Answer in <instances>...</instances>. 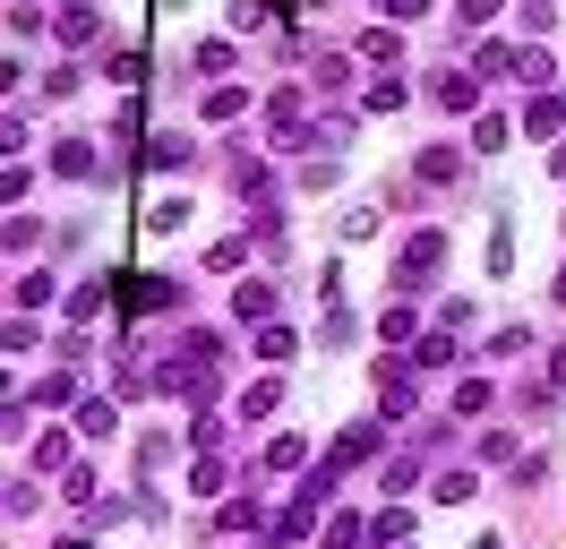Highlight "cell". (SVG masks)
Returning <instances> with one entry per match:
<instances>
[{
	"label": "cell",
	"instance_id": "obj_32",
	"mask_svg": "<svg viewBox=\"0 0 566 549\" xmlns=\"http://www.w3.org/2000/svg\"><path fill=\"white\" fill-rule=\"evenodd\" d=\"M241 258H249V240H241V232H232V240H214V249H207V267H214V274H232Z\"/></svg>",
	"mask_w": 566,
	"mask_h": 549
},
{
	"label": "cell",
	"instance_id": "obj_3",
	"mask_svg": "<svg viewBox=\"0 0 566 549\" xmlns=\"http://www.w3.org/2000/svg\"><path fill=\"white\" fill-rule=\"evenodd\" d=\"M429 103H438V112H472V77H463V69H429Z\"/></svg>",
	"mask_w": 566,
	"mask_h": 549
},
{
	"label": "cell",
	"instance_id": "obj_34",
	"mask_svg": "<svg viewBox=\"0 0 566 549\" xmlns=\"http://www.w3.org/2000/svg\"><path fill=\"white\" fill-rule=\"evenodd\" d=\"M104 292H112L104 274H95V283H77V292H70V318H95V309H104Z\"/></svg>",
	"mask_w": 566,
	"mask_h": 549
},
{
	"label": "cell",
	"instance_id": "obj_16",
	"mask_svg": "<svg viewBox=\"0 0 566 549\" xmlns=\"http://www.w3.org/2000/svg\"><path fill=\"white\" fill-rule=\"evenodd\" d=\"M310 464V438H275L266 446V473H301Z\"/></svg>",
	"mask_w": 566,
	"mask_h": 549
},
{
	"label": "cell",
	"instance_id": "obj_26",
	"mask_svg": "<svg viewBox=\"0 0 566 549\" xmlns=\"http://www.w3.org/2000/svg\"><path fill=\"white\" fill-rule=\"evenodd\" d=\"M412 361H421V370H455V343H447V327H438L429 343H412Z\"/></svg>",
	"mask_w": 566,
	"mask_h": 549
},
{
	"label": "cell",
	"instance_id": "obj_36",
	"mask_svg": "<svg viewBox=\"0 0 566 549\" xmlns=\"http://www.w3.org/2000/svg\"><path fill=\"white\" fill-rule=\"evenodd\" d=\"M515 77H524V86H541V77H549V52H541V43H524V52H515Z\"/></svg>",
	"mask_w": 566,
	"mask_h": 549
},
{
	"label": "cell",
	"instance_id": "obj_17",
	"mask_svg": "<svg viewBox=\"0 0 566 549\" xmlns=\"http://www.w3.org/2000/svg\"><path fill=\"white\" fill-rule=\"evenodd\" d=\"M360 541H369L360 515H326V549H360Z\"/></svg>",
	"mask_w": 566,
	"mask_h": 549
},
{
	"label": "cell",
	"instance_id": "obj_23",
	"mask_svg": "<svg viewBox=\"0 0 566 549\" xmlns=\"http://www.w3.org/2000/svg\"><path fill=\"white\" fill-rule=\"evenodd\" d=\"M524 343H532V327H524V318H515V327H497V335L481 343V352H490V361H515V352H524Z\"/></svg>",
	"mask_w": 566,
	"mask_h": 549
},
{
	"label": "cell",
	"instance_id": "obj_24",
	"mask_svg": "<svg viewBox=\"0 0 566 549\" xmlns=\"http://www.w3.org/2000/svg\"><path fill=\"white\" fill-rule=\"evenodd\" d=\"M241 112H249L241 86H207V121H241Z\"/></svg>",
	"mask_w": 566,
	"mask_h": 549
},
{
	"label": "cell",
	"instance_id": "obj_31",
	"mask_svg": "<svg viewBox=\"0 0 566 549\" xmlns=\"http://www.w3.org/2000/svg\"><path fill=\"white\" fill-rule=\"evenodd\" d=\"M506 137H515V130H506V121H497V112H481V121H472V146H481V155H497V146H506Z\"/></svg>",
	"mask_w": 566,
	"mask_h": 549
},
{
	"label": "cell",
	"instance_id": "obj_25",
	"mask_svg": "<svg viewBox=\"0 0 566 549\" xmlns=\"http://www.w3.org/2000/svg\"><path fill=\"white\" fill-rule=\"evenodd\" d=\"M455 172H463L455 146H421V180H455Z\"/></svg>",
	"mask_w": 566,
	"mask_h": 549
},
{
	"label": "cell",
	"instance_id": "obj_13",
	"mask_svg": "<svg viewBox=\"0 0 566 549\" xmlns=\"http://www.w3.org/2000/svg\"><path fill=\"white\" fill-rule=\"evenodd\" d=\"M249 352H258V361H292V352H301V335H292V327H258V343H249Z\"/></svg>",
	"mask_w": 566,
	"mask_h": 549
},
{
	"label": "cell",
	"instance_id": "obj_19",
	"mask_svg": "<svg viewBox=\"0 0 566 549\" xmlns=\"http://www.w3.org/2000/svg\"><path fill=\"white\" fill-rule=\"evenodd\" d=\"M52 292H61V283H52V274H18V292H9V301H18V309H43V301H52Z\"/></svg>",
	"mask_w": 566,
	"mask_h": 549
},
{
	"label": "cell",
	"instance_id": "obj_12",
	"mask_svg": "<svg viewBox=\"0 0 566 549\" xmlns=\"http://www.w3.org/2000/svg\"><path fill=\"white\" fill-rule=\"evenodd\" d=\"M189 69H198V77H214V86H223V69H232V43H223V34H214V43H198V52H189Z\"/></svg>",
	"mask_w": 566,
	"mask_h": 549
},
{
	"label": "cell",
	"instance_id": "obj_42",
	"mask_svg": "<svg viewBox=\"0 0 566 549\" xmlns=\"http://www.w3.org/2000/svg\"><path fill=\"white\" fill-rule=\"evenodd\" d=\"M497 18V0H463V27H490Z\"/></svg>",
	"mask_w": 566,
	"mask_h": 549
},
{
	"label": "cell",
	"instance_id": "obj_27",
	"mask_svg": "<svg viewBox=\"0 0 566 549\" xmlns=\"http://www.w3.org/2000/svg\"><path fill=\"white\" fill-rule=\"evenodd\" d=\"M455 412H463V421H481V412H490V377H463V386H455Z\"/></svg>",
	"mask_w": 566,
	"mask_h": 549
},
{
	"label": "cell",
	"instance_id": "obj_9",
	"mask_svg": "<svg viewBox=\"0 0 566 549\" xmlns=\"http://www.w3.org/2000/svg\"><path fill=\"white\" fill-rule=\"evenodd\" d=\"M138 224H146V232H155V240H172L180 224H189V198H180V189H172V198H155V206H146Z\"/></svg>",
	"mask_w": 566,
	"mask_h": 549
},
{
	"label": "cell",
	"instance_id": "obj_30",
	"mask_svg": "<svg viewBox=\"0 0 566 549\" xmlns=\"http://www.w3.org/2000/svg\"><path fill=\"white\" fill-rule=\"evenodd\" d=\"M258 524H266V515H258V498H249V489H241V498L223 507V532H258Z\"/></svg>",
	"mask_w": 566,
	"mask_h": 549
},
{
	"label": "cell",
	"instance_id": "obj_2",
	"mask_svg": "<svg viewBox=\"0 0 566 549\" xmlns=\"http://www.w3.org/2000/svg\"><path fill=\"white\" fill-rule=\"evenodd\" d=\"M378 404H387L378 421H412V361H395V352L378 361Z\"/></svg>",
	"mask_w": 566,
	"mask_h": 549
},
{
	"label": "cell",
	"instance_id": "obj_10",
	"mask_svg": "<svg viewBox=\"0 0 566 549\" xmlns=\"http://www.w3.org/2000/svg\"><path fill=\"white\" fill-rule=\"evenodd\" d=\"M310 146H318V155H344V146H353V112H326L318 130H310Z\"/></svg>",
	"mask_w": 566,
	"mask_h": 549
},
{
	"label": "cell",
	"instance_id": "obj_48",
	"mask_svg": "<svg viewBox=\"0 0 566 549\" xmlns=\"http://www.w3.org/2000/svg\"><path fill=\"white\" fill-rule=\"evenodd\" d=\"M395 549H412V541H395Z\"/></svg>",
	"mask_w": 566,
	"mask_h": 549
},
{
	"label": "cell",
	"instance_id": "obj_35",
	"mask_svg": "<svg viewBox=\"0 0 566 549\" xmlns=\"http://www.w3.org/2000/svg\"><path fill=\"white\" fill-rule=\"evenodd\" d=\"M429 489H438V507H463V498H472V473H438Z\"/></svg>",
	"mask_w": 566,
	"mask_h": 549
},
{
	"label": "cell",
	"instance_id": "obj_38",
	"mask_svg": "<svg viewBox=\"0 0 566 549\" xmlns=\"http://www.w3.org/2000/svg\"><path fill=\"white\" fill-rule=\"evenodd\" d=\"M558 112H566V103H549V95H541V103L524 112V130H532V137H549V130H558Z\"/></svg>",
	"mask_w": 566,
	"mask_h": 549
},
{
	"label": "cell",
	"instance_id": "obj_18",
	"mask_svg": "<svg viewBox=\"0 0 566 549\" xmlns=\"http://www.w3.org/2000/svg\"><path fill=\"white\" fill-rule=\"evenodd\" d=\"M70 395H77V377H70V370H52V377H35V395H27V404L52 412V404H70Z\"/></svg>",
	"mask_w": 566,
	"mask_h": 549
},
{
	"label": "cell",
	"instance_id": "obj_7",
	"mask_svg": "<svg viewBox=\"0 0 566 549\" xmlns=\"http://www.w3.org/2000/svg\"><path fill=\"white\" fill-rule=\"evenodd\" d=\"M52 172H61V180H95V146H86V137H61V146H52Z\"/></svg>",
	"mask_w": 566,
	"mask_h": 549
},
{
	"label": "cell",
	"instance_id": "obj_46",
	"mask_svg": "<svg viewBox=\"0 0 566 549\" xmlns=\"http://www.w3.org/2000/svg\"><path fill=\"white\" fill-rule=\"evenodd\" d=\"M549 292H558V301H566V267H558V283H549Z\"/></svg>",
	"mask_w": 566,
	"mask_h": 549
},
{
	"label": "cell",
	"instance_id": "obj_39",
	"mask_svg": "<svg viewBox=\"0 0 566 549\" xmlns=\"http://www.w3.org/2000/svg\"><path fill=\"white\" fill-rule=\"evenodd\" d=\"M266 27V0H232V34H258Z\"/></svg>",
	"mask_w": 566,
	"mask_h": 549
},
{
	"label": "cell",
	"instance_id": "obj_1",
	"mask_svg": "<svg viewBox=\"0 0 566 549\" xmlns=\"http://www.w3.org/2000/svg\"><path fill=\"white\" fill-rule=\"evenodd\" d=\"M438 267H447V232L429 224V232H412V240H403V258H395V283H403V292H421V283H429Z\"/></svg>",
	"mask_w": 566,
	"mask_h": 549
},
{
	"label": "cell",
	"instance_id": "obj_4",
	"mask_svg": "<svg viewBox=\"0 0 566 549\" xmlns=\"http://www.w3.org/2000/svg\"><path fill=\"white\" fill-rule=\"evenodd\" d=\"M232 318H249V327H275V283H232Z\"/></svg>",
	"mask_w": 566,
	"mask_h": 549
},
{
	"label": "cell",
	"instance_id": "obj_47",
	"mask_svg": "<svg viewBox=\"0 0 566 549\" xmlns=\"http://www.w3.org/2000/svg\"><path fill=\"white\" fill-rule=\"evenodd\" d=\"M558 386H566V343H558Z\"/></svg>",
	"mask_w": 566,
	"mask_h": 549
},
{
	"label": "cell",
	"instance_id": "obj_6",
	"mask_svg": "<svg viewBox=\"0 0 566 549\" xmlns=\"http://www.w3.org/2000/svg\"><path fill=\"white\" fill-rule=\"evenodd\" d=\"M180 164H198V146H189V137H146V172H180Z\"/></svg>",
	"mask_w": 566,
	"mask_h": 549
},
{
	"label": "cell",
	"instance_id": "obj_44",
	"mask_svg": "<svg viewBox=\"0 0 566 549\" xmlns=\"http://www.w3.org/2000/svg\"><path fill=\"white\" fill-rule=\"evenodd\" d=\"M549 172H558V180H566V146H558V155H549Z\"/></svg>",
	"mask_w": 566,
	"mask_h": 549
},
{
	"label": "cell",
	"instance_id": "obj_14",
	"mask_svg": "<svg viewBox=\"0 0 566 549\" xmlns=\"http://www.w3.org/2000/svg\"><path fill=\"white\" fill-rule=\"evenodd\" d=\"M472 69H481V77H515V43H481V52H472Z\"/></svg>",
	"mask_w": 566,
	"mask_h": 549
},
{
	"label": "cell",
	"instance_id": "obj_33",
	"mask_svg": "<svg viewBox=\"0 0 566 549\" xmlns=\"http://www.w3.org/2000/svg\"><path fill=\"white\" fill-rule=\"evenodd\" d=\"M310 77H318V86H353V61H344V52H326V61H310Z\"/></svg>",
	"mask_w": 566,
	"mask_h": 549
},
{
	"label": "cell",
	"instance_id": "obj_22",
	"mask_svg": "<svg viewBox=\"0 0 566 549\" xmlns=\"http://www.w3.org/2000/svg\"><path fill=\"white\" fill-rule=\"evenodd\" d=\"M283 404V386H275V377H258V386H249V395H241V421H266V412H275Z\"/></svg>",
	"mask_w": 566,
	"mask_h": 549
},
{
	"label": "cell",
	"instance_id": "obj_43",
	"mask_svg": "<svg viewBox=\"0 0 566 549\" xmlns=\"http://www.w3.org/2000/svg\"><path fill=\"white\" fill-rule=\"evenodd\" d=\"M472 549H506V541H497V532H481V541H472Z\"/></svg>",
	"mask_w": 566,
	"mask_h": 549
},
{
	"label": "cell",
	"instance_id": "obj_21",
	"mask_svg": "<svg viewBox=\"0 0 566 549\" xmlns=\"http://www.w3.org/2000/svg\"><path fill=\"white\" fill-rule=\"evenodd\" d=\"M232 189H241V198H266V164H258V155H232Z\"/></svg>",
	"mask_w": 566,
	"mask_h": 549
},
{
	"label": "cell",
	"instance_id": "obj_37",
	"mask_svg": "<svg viewBox=\"0 0 566 549\" xmlns=\"http://www.w3.org/2000/svg\"><path fill=\"white\" fill-rule=\"evenodd\" d=\"M223 480H232V473H223V464H214V455H207V464L189 473V489H198V498H223Z\"/></svg>",
	"mask_w": 566,
	"mask_h": 549
},
{
	"label": "cell",
	"instance_id": "obj_15",
	"mask_svg": "<svg viewBox=\"0 0 566 549\" xmlns=\"http://www.w3.org/2000/svg\"><path fill=\"white\" fill-rule=\"evenodd\" d=\"M378 224H387V198L353 206V215H344V240H378Z\"/></svg>",
	"mask_w": 566,
	"mask_h": 549
},
{
	"label": "cell",
	"instance_id": "obj_45",
	"mask_svg": "<svg viewBox=\"0 0 566 549\" xmlns=\"http://www.w3.org/2000/svg\"><path fill=\"white\" fill-rule=\"evenodd\" d=\"M61 549H95V541H86V532H70V541H61Z\"/></svg>",
	"mask_w": 566,
	"mask_h": 549
},
{
	"label": "cell",
	"instance_id": "obj_28",
	"mask_svg": "<svg viewBox=\"0 0 566 549\" xmlns=\"http://www.w3.org/2000/svg\"><path fill=\"white\" fill-rule=\"evenodd\" d=\"M61 464H70V438H61V429H43V438H35V473H61Z\"/></svg>",
	"mask_w": 566,
	"mask_h": 549
},
{
	"label": "cell",
	"instance_id": "obj_5",
	"mask_svg": "<svg viewBox=\"0 0 566 549\" xmlns=\"http://www.w3.org/2000/svg\"><path fill=\"white\" fill-rule=\"evenodd\" d=\"M120 429V395H86L77 404V438H112Z\"/></svg>",
	"mask_w": 566,
	"mask_h": 549
},
{
	"label": "cell",
	"instance_id": "obj_29",
	"mask_svg": "<svg viewBox=\"0 0 566 549\" xmlns=\"http://www.w3.org/2000/svg\"><path fill=\"white\" fill-rule=\"evenodd\" d=\"M104 77H112V86H146V52H112Z\"/></svg>",
	"mask_w": 566,
	"mask_h": 549
},
{
	"label": "cell",
	"instance_id": "obj_8",
	"mask_svg": "<svg viewBox=\"0 0 566 549\" xmlns=\"http://www.w3.org/2000/svg\"><path fill=\"white\" fill-rule=\"evenodd\" d=\"M378 429H387V421H353V429L335 438V455H326V464H360V455H378Z\"/></svg>",
	"mask_w": 566,
	"mask_h": 549
},
{
	"label": "cell",
	"instance_id": "obj_20",
	"mask_svg": "<svg viewBox=\"0 0 566 549\" xmlns=\"http://www.w3.org/2000/svg\"><path fill=\"white\" fill-rule=\"evenodd\" d=\"M95 34H104V9H70L61 18V43H95Z\"/></svg>",
	"mask_w": 566,
	"mask_h": 549
},
{
	"label": "cell",
	"instance_id": "obj_40",
	"mask_svg": "<svg viewBox=\"0 0 566 549\" xmlns=\"http://www.w3.org/2000/svg\"><path fill=\"white\" fill-rule=\"evenodd\" d=\"M360 103H369V112H395V103H403V77H378V86H369Z\"/></svg>",
	"mask_w": 566,
	"mask_h": 549
},
{
	"label": "cell",
	"instance_id": "obj_11",
	"mask_svg": "<svg viewBox=\"0 0 566 549\" xmlns=\"http://www.w3.org/2000/svg\"><path fill=\"white\" fill-rule=\"evenodd\" d=\"M360 61L395 69V61H403V34H395V27H369V34H360Z\"/></svg>",
	"mask_w": 566,
	"mask_h": 549
},
{
	"label": "cell",
	"instance_id": "obj_41",
	"mask_svg": "<svg viewBox=\"0 0 566 549\" xmlns=\"http://www.w3.org/2000/svg\"><path fill=\"white\" fill-rule=\"evenodd\" d=\"M387 9V27H412V18H429V0H378Z\"/></svg>",
	"mask_w": 566,
	"mask_h": 549
}]
</instances>
